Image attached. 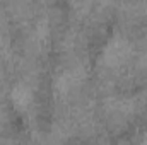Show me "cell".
<instances>
[{
    "label": "cell",
    "mask_w": 147,
    "mask_h": 145,
    "mask_svg": "<svg viewBox=\"0 0 147 145\" xmlns=\"http://www.w3.org/2000/svg\"><path fill=\"white\" fill-rule=\"evenodd\" d=\"M132 53V48H130V43L121 39V38H116L110 41V44L105 48V53H103V60L108 67H118L121 65L125 60H128Z\"/></svg>",
    "instance_id": "6da1fadb"
},
{
    "label": "cell",
    "mask_w": 147,
    "mask_h": 145,
    "mask_svg": "<svg viewBox=\"0 0 147 145\" xmlns=\"http://www.w3.org/2000/svg\"><path fill=\"white\" fill-rule=\"evenodd\" d=\"M84 79V72L80 68H69L65 72H62L57 79V89L60 92H69L75 89Z\"/></svg>",
    "instance_id": "7a4b0ae2"
},
{
    "label": "cell",
    "mask_w": 147,
    "mask_h": 145,
    "mask_svg": "<svg viewBox=\"0 0 147 145\" xmlns=\"http://www.w3.org/2000/svg\"><path fill=\"white\" fill-rule=\"evenodd\" d=\"M33 89L28 84H17L12 91V103L16 104V108L26 109L29 108V104L33 103Z\"/></svg>",
    "instance_id": "3957f363"
}]
</instances>
